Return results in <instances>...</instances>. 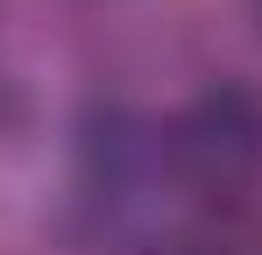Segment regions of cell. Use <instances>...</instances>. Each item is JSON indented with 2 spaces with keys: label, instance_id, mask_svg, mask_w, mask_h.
<instances>
[{
  "label": "cell",
  "instance_id": "3957f363",
  "mask_svg": "<svg viewBox=\"0 0 262 255\" xmlns=\"http://www.w3.org/2000/svg\"><path fill=\"white\" fill-rule=\"evenodd\" d=\"M21 121H29V99H21V78H14V71H0V135H14Z\"/></svg>",
  "mask_w": 262,
  "mask_h": 255
},
{
  "label": "cell",
  "instance_id": "6da1fadb",
  "mask_svg": "<svg viewBox=\"0 0 262 255\" xmlns=\"http://www.w3.org/2000/svg\"><path fill=\"white\" fill-rule=\"evenodd\" d=\"M170 170L199 192H248L262 177V85L220 78L163 128Z\"/></svg>",
  "mask_w": 262,
  "mask_h": 255
},
{
  "label": "cell",
  "instance_id": "5b68a950",
  "mask_svg": "<svg viewBox=\"0 0 262 255\" xmlns=\"http://www.w3.org/2000/svg\"><path fill=\"white\" fill-rule=\"evenodd\" d=\"M255 22H262V0H255Z\"/></svg>",
  "mask_w": 262,
  "mask_h": 255
},
{
  "label": "cell",
  "instance_id": "7a4b0ae2",
  "mask_svg": "<svg viewBox=\"0 0 262 255\" xmlns=\"http://www.w3.org/2000/svg\"><path fill=\"white\" fill-rule=\"evenodd\" d=\"M170 163V149H163V135L142 121L135 107H92L85 128H78V184H85L92 206L128 213L149 184H156V170Z\"/></svg>",
  "mask_w": 262,
  "mask_h": 255
},
{
  "label": "cell",
  "instance_id": "277c9868",
  "mask_svg": "<svg viewBox=\"0 0 262 255\" xmlns=\"http://www.w3.org/2000/svg\"><path fill=\"white\" fill-rule=\"evenodd\" d=\"M163 255H220V248H206V241H177V248H163Z\"/></svg>",
  "mask_w": 262,
  "mask_h": 255
}]
</instances>
